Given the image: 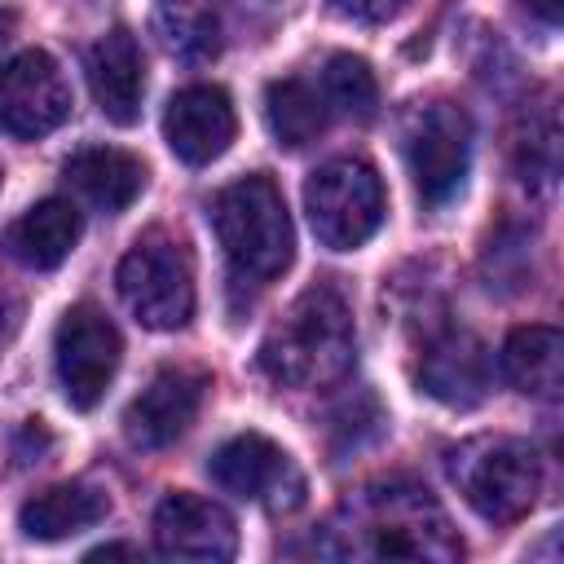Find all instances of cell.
<instances>
[{
  "instance_id": "obj_15",
  "label": "cell",
  "mask_w": 564,
  "mask_h": 564,
  "mask_svg": "<svg viewBox=\"0 0 564 564\" xmlns=\"http://www.w3.org/2000/svg\"><path fill=\"white\" fill-rule=\"evenodd\" d=\"M88 88L97 110L119 123L132 128L141 119V97H145V66H141V44L132 31L115 26L106 31L93 48H88Z\"/></svg>"
},
{
  "instance_id": "obj_20",
  "label": "cell",
  "mask_w": 564,
  "mask_h": 564,
  "mask_svg": "<svg viewBox=\"0 0 564 564\" xmlns=\"http://www.w3.org/2000/svg\"><path fill=\"white\" fill-rule=\"evenodd\" d=\"M264 123H269L278 145L300 150L326 132L330 106H326L322 88L308 79H273L264 88Z\"/></svg>"
},
{
  "instance_id": "obj_21",
  "label": "cell",
  "mask_w": 564,
  "mask_h": 564,
  "mask_svg": "<svg viewBox=\"0 0 564 564\" xmlns=\"http://www.w3.org/2000/svg\"><path fill=\"white\" fill-rule=\"evenodd\" d=\"M154 35L159 44L181 57V62H207L216 57L220 40H216V18L207 9H198L194 0H167L154 13Z\"/></svg>"
},
{
  "instance_id": "obj_22",
  "label": "cell",
  "mask_w": 564,
  "mask_h": 564,
  "mask_svg": "<svg viewBox=\"0 0 564 564\" xmlns=\"http://www.w3.org/2000/svg\"><path fill=\"white\" fill-rule=\"evenodd\" d=\"M317 88H322L330 115H344V119H357V123H366L375 115V106H379V84H375L370 62L366 57H352V53L326 57Z\"/></svg>"
},
{
  "instance_id": "obj_28",
  "label": "cell",
  "mask_w": 564,
  "mask_h": 564,
  "mask_svg": "<svg viewBox=\"0 0 564 564\" xmlns=\"http://www.w3.org/2000/svg\"><path fill=\"white\" fill-rule=\"evenodd\" d=\"M0 185H4V167H0Z\"/></svg>"
},
{
  "instance_id": "obj_11",
  "label": "cell",
  "mask_w": 564,
  "mask_h": 564,
  "mask_svg": "<svg viewBox=\"0 0 564 564\" xmlns=\"http://www.w3.org/2000/svg\"><path fill=\"white\" fill-rule=\"evenodd\" d=\"M207 392V375L189 366H163L123 410V436L137 449H167L189 432Z\"/></svg>"
},
{
  "instance_id": "obj_5",
  "label": "cell",
  "mask_w": 564,
  "mask_h": 564,
  "mask_svg": "<svg viewBox=\"0 0 564 564\" xmlns=\"http://www.w3.org/2000/svg\"><path fill=\"white\" fill-rule=\"evenodd\" d=\"M119 300L145 330H181L194 317V264L181 238L150 229L115 269Z\"/></svg>"
},
{
  "instance_id": "obj_26",
  "label": "cell",
  "mask_w": 564,
  "mask_h": 564,
  "mask_svg": "<svg viewBox=\"0 0 564 564\" xmlns=\"http://www.w3.org/2000/svg\"><path fill=\"white\" fill-rule=\"evenodd\" d=\"M229 4H238L242 13H264V9H273L278 0H229Z\"/></svg>"
},
{
  "instance_id": "obj_13",
  "label": "cell",
  "mask_w": 564,
  "mask_h": 564,
  "mask_svg": "<svg viewBox=\"0 0 564 564\" xmlns=\"http://www.w3.org/2000/svg\"><path fill=\"white\" fill-rule=\"evenodd\" d=\"M154 546L159 555H172V560L220 564V560H234L238 529L220 502L176 489L154 507Z\"/></svg>"
},
{
  "instance_id": "obj_7",
  "label": "cell",
  "mask_w": 564,
  "mask_h": 564,
  "mask_svg": "<svg viewBox=\"0 0 564 564\" xmlns=\"http://www.w3.org/2000/svg\"><path fill=\"white\" fill-rule=\"evenodd\" d=\"M401 154H405L414 194L427 207H445L467 185L471 119L454 101H419L401 123Z\"/></svg>"
},
{
  "instance_id": "obj_6",
  "label": "cell",
  "mask_w": 564,
  "mask_h": 564,
  "mask_svg": "<svg viewBox=\"0 0 564 564\" xmlns=\"http://www.w3.org/2000/svg\"><path fill=\"white\" fill-rule=\"evenodd\" d=\"M304 212L322 247L357 251L379 234L388 216V194L366 159H330L308 176Z\"/></svg>"
},
{
  "instance_id": "obj_24",
  "label": "cell",
  "mask_w": 564,
  "mask_h": 564,
  "mask_svg": "<svg viewBox=\"0 0 564 564\" xmlns=\"http://www.w3.org/2000/svg\"><path fill=\"white\" fill-rule=\"evenodd\" d=\"M18 326H22V304H18L9 291H0V352L13 344Z\"/></svg>"
},
{
  "instance_id": "obj_25",
  "label": "cell",
  "mask_w": 564,
  "mask_h": 564,
  "mask_svg": "<svg viewBox=\"0 0 564 564\" xmlns=\"http://www.w3.org/2000/svg\"><path fill=\"white\" fill-rule=\"evenodd\" d=\"M538 22H546V26H555L560 22V9H564V0H520Z\"/></svg>"
},
{
  "instance_id": "obj_9",
  "label": "cell",
  "mask_w": 564,
  "mask_h": 564,
  "mask_svg": "<svg viewBox=\"0 0 564 564\" xmlns=\"http://www.w3.org/2000/svg\"><path fill=\"white\" fill-rule=\"evenodd\" d=\"M70 84L44 48H22L0 66V132L35 141L70 119Z\"/></svg>"
},
{
  "instance_id": "obj_8",
  "label": "cell",
  "mask_w": 564,
  "mask_h": 564,
  "mask_svg": "<svg viewBox=\"0 0 564 564\" xmlns=\"http://www.w3.org/2000/svg\"><path fill=\"white\" fill-rule=\"evenodd\" d=\"M123 357V339L119 326L97 308V304H70L53 330V366H57V383L62 397L75 410H93Z\"/></svg>"
},
{
  "instance_id": "obj_27",
  "label": "cell",
  "mask_w": 564,
  "mask_h": 564,
  "mask_svg": "<svg viewBox=\"0 0 564 564\" xmlns=\"http://www.w3.org/2000/svg\"><path fill=\"white\" fill-rule=\"evenodd\" d=\"M9 31H13V13H9V9H0V48H4Z\"/></svg>"
},
{
  "instance_id": "obj_12",
  "label": "cell",
  "mask_w": 564,
  "mask_h": 564,
  "mask_svg": "<svg viewBox=\"0 0 564 564\" xmlns=\"http://www.w3.org/2000/svg\"><path fill=\"white\" fill-rule=\"evenodd\" d=\"M238 132V115H234V101L225 88L216 84H189L181 93L167 97V110H163V141L167 150L189 163V167H203L212 159H220L229 150Z\"/></svg>"
},
{
  "instance_id": "obj_2",
  "label": "cell",
  "mask_w": 564,
  "mask_h": 564,
  "mask_svg": "<svg viewBox=\"0 0 564 564\" xmlns=\"http://www.w3.org/2000/svg\"><path fill=\"white\" fill-rule=\"evenodd\" d=\"M357 361V326L348 300L317 282L300 291L260 339V370L286 388H330Z\"/></svg>"
},
{
  "instance_id": "obj_10",
  "label": "cell",
  "mask_w": 564,
  "mask_h": 564,
  "mask_svg": "<svg viewBox=\"0 0 564 564\" xmlns=\"http://www.w3.org/2000/svg\"><path fill=\"white\" fill-rule=\"evenodd\" d=\"M207 471H212V480L225 494L247 498V502H260L269 511H291V507L304 502V476H300V467L291 463V454L278 441H269L260 432L229 436L212 454Z\"/></svg>"
},
{
  "instance_id": "obj_16",
  "label": "cell",
  "mask_w": 564,
  "mask_h": 564,
  "mask_svg": "<svg viewBox=\"0 0 564 564\" xmlns=\"http://www.w3.org/2000/svg\"><path fill=\"white\" fill-rule=\"evenodd\" d=\"M84 234V216L70 198H44L4 229V251L22 269H57Z\"/></svg>"
},
{
  "instance_id": "obj_4",
  "label": "cell",
  "mask_w": 564,
  "mask_h": 564,
  "mask_svg": "<svg viewBox=\"0 0 564 564\" xmlns=\"http://www.w3.org/2000/svg\"><path fill=\"white\" fill-rule=\"evenodd\" d=\"M445 471L463 502L489 524H516L542 494V458L520 436H471L445 454Z\"/></svg>"
},
{
  "instance_id": "obj_18",
  "label": "cell",
  "mask_w": 564,
  "mask_h": 564,
  "mask_svg": "<svg viewBox=\"0 0 564 564\" xmlns=\"http://www.w3.org/2000/svg\"><path fill=\"white\" fill-rule=\"evenodd\" d=\"M106 516H110V498L97 485L66 480V485H48L22 502L18 529L31 542H62V538H75V533L101 524Z\"/></svg>"
},
{
  "instance_id": "obj_1",
  "label": "cell",
  "mask_w": 564,
  "mask_h": 564,
  "mask_svg": "<svg viewBox=\"0 0 564 564\" xmlns=\"http://www.w3.org/2000/svg\"><path fill=\"white\" fill-rule=\"evenodd\" d=\"M322 551L344 555V560L352 555V560H436V564H449L463 555V542L427 489H419L410 480H383V485L357 489L339 507V516L326 529Z\"/></svg>"
},
{
  "instance_id": "obj_19",
  "label": "cell",
  "mask_w": 564,
  "mask_h": 564,
  "mask_svg": "<svg viewBox=\"0 0 564 564\" xmlns=\"http://www.w3.org/2000/svg\"><path fill=\"white\" fill-rule=\"evenodd\" d=\"M502 375L538 401H555L564 388V335L555 326H516L502 344Z\"/></svg>"
},
{
  "instance_id": "obj_3",
  "label": "cell",
  "mask_w": 564,
  "mask_h": 564,
  "mask_svg": "<svg viewBox=\"0 0 564 564\" xmlns=\"http://www.w3.org/2000/svg\"><path fill=\"white\" fill-rule=\"evenodd\" d=\"M207 220L216 229L229 278L238 286L260 291V286H269L273 278H282L291 269L295 229H291V212H286V198L273 185V176L251 172V176L229 181L212 198Z\"/></svg>"
},
{
  "instance_id": "obj_23",
  "label": "cell",
  "mask_w": 564,
  "mask_h": 564,
  "mask_svg": "<svg viewBox=\"0 0 564 564\" xmlns=\"http://www.w3.org/2000/svg\"><path fill=\"white\" fill-rule=\"evenodd\" d=\"M414 0H330L335 13L344 18H357V22H388L397 13H405Z\"/></svg>"
},
{
  "instance_id": "obj_17",
  "label": "cell",
  "mask_w": 564,
  "mask_h": 564,
  "mask_svg": "<svg viewBox=\"0 0 564 564\" xmlns=\"http://www.w3.org/2000/svg\"><path fill=\"white\" fill-rule=\"evenodd\" d=\"M66 181L84 203L115 216L141 198L145 163L128 150H115V145H88V150H75L66 159Z\"/></svg>"
},
{
  "instance_id": "obj_14",
  "label": "cell",
  "mask_w": 564,
  "mask_h": 564,
  "mask_svg": "<svg viewBox=\"0 0 564 564\" xmlns=\"http://www.w3.org/2000/svg\"><path fill=\"white\" fill-rule=\"evenodd\" d=\"M419 383L427 397L454 405V410H471L489 397L494 388V361L485 352V344L467 330H441L423 361H419Z\"/></svg>"
}]
</instances>
